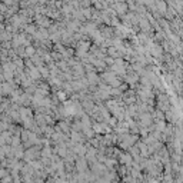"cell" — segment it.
Wrapping results in <instances>:
<instances>
[{
  "label": "cell",
  "mask_w": 183,
  "mask_h": 183,
  "mask_svg": "<svg viewBox=\"0 0 183 183\" xmlns=\"http://www.w3.org/2000/svg\"><path fill=\"white\" fill-rule=\"evenodd\" d=\"M116 9H117L119 12H122V10H126L127 7H126V5H123V3H117V5H116Z\"/></svg>",
  "instance_id": "obj_2"
},
{
  "label": "cell",
  "mask_w": 183,
  "mask_h": 183,
  "mask_svg": "<svg viewBox=\"0 0 183 183\" xmlns=\"http://www.w3.org/2000/svg\"><path fill=\"white\" fill-rule=\"evenodd\" d=\"M157 7H159V10H162V12L166 10V5H164L163 0H159V2H157Z\"/></svg>",
  "instance_id": "obj_1"
}]
</instances>
